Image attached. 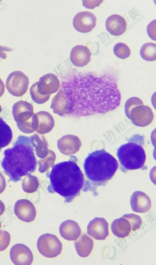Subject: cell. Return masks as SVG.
I'll list each match as a JSON object with an SVG mask.
<instances>
[{
	"label": "cell",
	"instance_id": "9a60e30c",
	"mask_svg": "<svg viewBox=\"0 0 156 265\" xmlns=\"http://www.w3.org/2000/svg\"><path fill=\"white\" fill-rule=\"evenodd\" d=\"M91 53L86 46L77 45L72 49L70 60L72 63L77 67H83L90 62Z\"/></svg>",
	"mask_w": 156,
	"mask_h": 265
},
{
	"label": "cell",
	"instance_id": "6da1fadb",
	"mask_svg": "<svg viewBox=\"0 0 156 265\" xmlns=\"http://www.w3.org/2000/svg\"><path fill=\"white\" fill-rule=\"evenodd\" d=\"M74 77L77 81H71L69 89L77 93H67L71 102L68 115L79 117L104 114L119 106L121 95L114 75L87 73Z\"/></svg>",
	"mask_w": 156,
	"mask_h": 265
},
{
	"label": "cell",
	"instance_id": "d6a6232c",
	"mask_svg": "<svg viewBox=\"0 0 156 265\" xmlns=\"http://www.w3.org/2000/svg\"><path fill=\"white\" fill-rule=\"evenodd\" d=\"M5 211V205L3 202L0 200V216L3 214Z\"/></svg>",
	"mask_w": 156,
	"mask_h": 265
},
{
	"label": "cell",
	"instance_id": "8992f818",
	"mask_svg": "<svg viewBox=\"0 0 156 265\" xmlns=\"http://www.w3.org/2000/svg\"><path fill=\"white\" fill-rule=\"evenodd\" d=\"M37 247L39 252L48 258L56 257L61 253L62 245L55 235L47 233L41 235L38 238Z\"/></svg>",
	"mask_w": 156,
	"mask_h": 265
},
{
	"label": "cell",
	"instance_id": "277c9868",
	"mask_svg": "<svg viewBox=\"0 0 156 265\" xmlns=\"http://www.w3.org/2000/svg\"><path fill=\"white\" fill-rule=\"evenodd\" d=\"M119 167L117 160L104 149L89 154L83 164L87 179L86 189L96 191L97 187L104 185L113 176Z\"/></svg>",
	"mask_w": 156,
	"mask_h": 265
},
{
	"label": "cell",
	"instance_id": "7c38bea8",
	"mask_svg": "<svg viewBox=\"0 0 156 265\" xmlns=\"http://www.w3.org/2000/svg\"><path fill=\"white\" fill-rule=\"evenodd\" d=\"M14 212L19 219L26 222L34 220L36 216L35 208L29 200L23 199L18 200L14 206Z\"/></svg>",
	"mask_w": 156,
	"mask_h": 265
},
{
	"label": "cell",
	"instance_id": "83f0119b",
	"mask_svg": "<svg viewBox=\"0 0 156 265\" xmlns=\"http://www.w3.org/2000/svg\"><path fill=\"white\" fill-rule=\"evenodd\" d=\"M147 31L150 38L153 40L156 41V20H153L148 25Z\"/></svg>",
	"mask_w": 156,
	"mask_h": 265
},
{
	"label": "cell",
	"instance_id": "9c48e42d",
	"mask_svg": "<svg viewBox=\"0 0 156 265\" xmlns=\"http://www.w3.org/2000/svg\"><path fill=\"white\" fill-rule=\"evenodd\" d=\"M10 257L15 265H30L33 256L30 249L25 245L17 243L13 245L10 251Z\"/></svg>",
	"mask_w": 156,
	"mask_h": 265
},
{
	"label": "cell",
	"instance_id": "d4e9b609",
	"mask_svg": "<svg viewBox=\"0 0 156 265\" xmlns=\"http://www.w3.org/2000/svg\"><path fill=\"white\" fill-rule=\"evenodd\" d=\"M122 217L128 220L131 226V230L134 231L138 229L142 223V220L140 216L133 213L127 214Z\"/></svg>",
	"mask_w": 156,
	"mask_h": 265
},
{
	"label": "cell",
	"instance_id": "5b68a950",
	"mask_svg": "<svg viewBox=\"0 0 156 265\" xmlns=\"http://www.w3.org/2000/svg\"><path fill=\"white\" fill-rule=\"evenodd\" d=\"M143 140L141 136L134 135L118 149L117 156L122 172L139 169L144 166L146 155L142 147Z\"/></svg>",
	"mask_w": 156,
	"mask_h": 265
},
{
	"label": "cell",
	"instance_id": "8fae6325",
	"mask_svg": "<svg viewBox=\"0 0 156 265\" xmlns=\"http://www.w3.org/2000/svg\"><path fill=\"white\" fill-rule=\"evenodd\" d=\"M36 83L37 91L43 95H50L55 93L60 85L58 77L52 73H48L42 76Z\"/></svg>",
	"mask_w": 156,
	"mask_h": 265
},
{
	"label": "cell",
	"instance_id": "44dd1931",
	"mask_svg": "<svg viewBox=\"0 0 156 265\" xmlns=\"http://www.w3.org/2000/svg\"><path fill=\"white\" fill-rule=\"evenodd\" d=\"M12 138V130L9 126L0 117V149L7 146Z\"/></svg>",
	"mask_w": 156,
	"mask_h": 265
},
{
	"label": "cell",
	"instance_id": "d6986e66",
	"mask_svg": "<svg viewBox=\"0 0 156 265\" xmlns=\"http://www.w3.org/2000/svg\"><path fill=\"white\" fill-rule=\"evenodd\" d=\"M76 250L78 255L82 257H86L90 254L93 247V241L86 234L81 235L75 243Z\"/></svg>",
	"mask_w": 156,
	"mask_h": 265
},
{
	"label": "cell",
	"instance_id": "2e32d148",
	"mask_svg": "<svg viewBox=\"0 0 156 265\" xmlns=\"http://www.w3.org/2000/svg\"><path fill=\"white\" fill-rule=\"evenodd\" d=\"M130 204L133 211L137 213H145L151 208L150 199L146 194L141 191H136L133 194L130 198Z\"/></svg>",
	"mask_w": 156,
	"mask_h": 265
},
{
	"label": "cell",
	"instance_id": "3957f363",
	"mask_svg": "<svg viewBox=\"0 0 156 265\" xmlns=\"http://www.w3.org/2000/svg\"><path fill=\"white\" fill-rule=\"evenodd\" d=\"M48 191L63 197L70 202L80 193L84 183L83 174L76 163L64 161L54 165L50 172Z\"/></svg>",
	"mask_w": 156,
	"mask_h": 265
},
{
	"label": "cell",
	"instance_id": "f1b7e54d",
	"mask_svg": "<svg viewBox=\"0 0 156 265\" xmlns=\"http://www.w3.org/2000/svg\"><path fill=\"white\" fill-rule=\"evenodd\" d=\"M83 5L87 9H93L99 6L103 0H83Z\"/></svg>",
	"mask_w": 156,
	"mask_h": 265
},
{
	"label": "cell",
	"instance_id": "4dcf8cb0",
	"mask_svg": "<svg viewBox=\"0 0 156 265\" xmlns=\"http://www.w3.org/2000/svg\"><path fill=\"white\" fill-rule=\"evenodd\" d=\"M6 186L5 178L2 174L0 172V194L5 190Z\"/></svg>",
	"mask_w": 156,
	"mask_h": 265
},
{
	"label": "cell",
	"instance_id": "e0dca14e",
	"mask_svg": "<svg viewBox=\"0 0 156 265\" xmlns=\"http://www.w3.org/2000/svg\"><path fill=\"white\" fill-rule=\"evenodd\" d=\"M59 232L61 236L68 241L77 239L81 233V229L76 221L70 220L63 222L59 227Z\"/></svg>",
	"mask_w": 156,
	"mask_h": 265
},
{
	"label": "cell",
	"instance_id": "ac0fdd59",
	"mask_svg": "<svg viewBox=\"0 0 156 265\" xmlns=\"http://www.w3.org/2000/svg\"><path fill=\"white\" fill-rule=\"evenodd\" d=\"M107 30L112 35L118 36L123 34L126 31V22L122 16L113 14L108 17L106 21Z\"/></svg>",
	"mask_w": 156,
	"mask_h": 265
},
{
	"label": "cell",
	"instance_id": "ffe728a7",
	"mask_svg": "<svg viewBox=\"0 0 156 265\" xmlns=\"http://www.w3.org/2000/svg\"><path fill=\"white\" fill-rule=\"evenodd\" d=\"M111 228L112 233L119 238L127 236L131 231L129 221L123 217L114 220L111 224Z\"/></svg>",
	"mask_w": 156,
	"mask_h": 265
},
{
	"label": "cell",
	"instance_id": "603a6c76",
	"mask_svg": "<svg viewBox=\"0 0 156 265\" xmlns=\"http://www.w3.org/2000/svg\"><path fill=\"white\" fill-rule=\"evenodd\" d=\"M114 54L117 57L124 59L128 58L130 55V50L128 46L122 42L116 44L113 48Z\"/></svg>",
	"mask_w": 156,
	"mask_h": 265
},
{
	"label": "cell",
	"instance_id": "52a82bcc",
	"mask_svg": "<svg viewBox=\"0 0 156 265\" xmlns=\"http://www.w3.org/2000/svg\"><path fill=\"white\" fill-rule=\"evenodd\" d=\"M28 77L21 71L17 70L11 73L8 76L5 86L9 92L17 97L24 94L28 89Z\"/></svg>",
	"mask_w": 156,
	"mask_h": 265
},
{
	"label": "cell",
	"instance_id": "836d02e7",
	"mask_svg": "<svg viewBox=\"0 0 156 265\" xmlns=\"http://www.w3.org/2000/svg\"><path fill=\"white\" fill-rule=\"evenodd\" d=\"M1 223L0 221V232H1L0 228L1 227Z\"/></svg>",
	"mask_w": 156,
	"mask_h": 265
},
{
	"label": "cell",
	"instance_id": "7a4b0ae2",
	"mask_svg": "<svg viewBox=\"0 0 156 265\" xmlns=\"http://www.w3.org/2000/svg\"><path fill=\"white\" fill-rule=\"evenodd\" d=\"M32 137L20 135L10 149H5L1 165L10 181L16 182L36 170L37 161Z\"/></svg>",
	"mask_w": 156,
	"mask_h": 265
},
{
	"label": "cell",
	"instance_id": "4316f807",
	"mask_svg": "<svg viewBox=\"0 0 156 265\" xmlns=\"http://www.w3.org/2000/svg\"><path fill=\"white\" fill-rule=\"evenodd\" d=\"M10 241V235L7 231L1 230L0 234V251L5 249L8 246Z\"/></svg>",
	"mask_w": 156,
	"mask_h": 265
},
{
	"label": "cell",
	"instance_id": "ba28073f",
	"mask_svg": "<svg viewBox=\"0 0 156 265\" xmlns=\"http://www.w3.org/2000/svg\"><path fill=\"white\" fill-rule=\"evenodd\" d=\"M128 117L135 125L144 127L152 122L154 115L151 109L149 107L142 104L136 106L132 108Z\"/></svg>",
	"mask_w": 156,
	"mask_h": 265
},
{
	"label": "cell",
	"instance_id": "e575fe53",
	"mask_svg": "<svg viewBox=\"0 0 156 265\" xmlns=\"http://www.w3.org/2000/svg\"></svg>",
	"mask_w": 156,
	"mask_h": 265
},
{
	"label": "cell",
	"instance_id": "5bb4252c",
	"mask_svg": "<svg viewBox=\"0 0 156 265\" xmlns=\"http://www.w3.org/2000/svg\"><path fill=\"white\" fill-rule=\"evenodd\" d=\"M71 102L67 93L64 90L59 91L54 97L51 105L54 112L61 116L68 114Z\"/></svg>",
	"mask_w": 156,
	"mask_h": 265
},
{
	"label": "cell",
	"instance_id": "f546056e",
	"mask_svg": "<svg viewBox=\"0 0 156 265\" xmlns=\"http://www.w3.org/2000/svg\"><path fill=\"white\" fill-rule=\"evenodd\" d=\"M14 50V49L6 46L0 45V58L3 59H6L7 56L5 52H11Z\"/></svg>",
	"mask_w": 156,
	"mask_h": 265
},
{
	"label": "cell",
	"instance_id": "30bf717a",
	"mask_svg": "<svg viewBox=\"0 0 156 265\" xmlns=\"http://www.w3.org/2000/svg\"><path fill=\"white\" fill-rule=\"evenodd\" d=\"M96 20V17L92 13L88 11L80 12L74 17L73 25L77 31L87 33L95 26Z\"/></svg>",
	"mask_w": 156,
	"mask_h": 265
},
{
	"label": "cell",
	"instance_id": "7402d4cb",
	"mask_svg": "<svg viewBox=\"0 0 156 265\" xmlns=\"http://www.w3.org/2000/svg\"><path fill=\"white\" fill-rule=\"evenodd\" d=\"M140 55L144 59L153 61L156 59V44L151 42L145 43L141 47Z\"/></svg>",
	"mask_w": 156,
	"mask_h": 265
},
{
	"label": "cell",
	"instance_id": "4fadbf2b",
	"mask_svg": "<svg viewBox=\"0 0 156 265\" xmlns=\"http://www.w3.org/2000/svg\"><path fill=\"white\" fill-rule=\"evenodd\" d=\"M87 233L96 240H105L109 235L108 224L103 218L95 217L87 226Z\"/></svg>",
	"mask_w": 156,
	"mask_h": 265
},
{
	"label": "cell",
	"instance_id": "1f68e13d",
	"mask_svg": "<svg viewBox=\"0 0 156 265\" xmlns=\"http://www.w3.org/2000/svg\"><path fill=\"white\" fill-rule=\"evenodd\" d=\"M5 86L4 83L0 78V97L1 96L5 91Z\"/></svg>",
	"mask_w": 156,
	"mask_h": 265
},
{
	"label": "cell",
	"instance_id": "cb8c5ba5",
	"mask_svg": "<svg viewBox=\"0 0 156 265\" xmlns=\"http://www.w3.org/2000/svg\"><path fill=\"white\" fill-rule=\"evenodd\" d=\"M30 94L33 100L38 104H42L47 101L49 98L50 95H43L37 91L36 82L31 86L30 90Z\"/></svg>",
	"mask_w": 156,
	"mask_h": 265
},
{
	"label": "cell",
	"instance_id": "484cf974",
	"mask_svg": "<svg viewBox=\"0 0 156 265\" xmlns=\"http://www.w3.org/2000/svg\"><path fill=\"white\" fill-rule=\"evenodd\" d=\"M142 104H143L142 101L138 97H133L128 99L125 105V112L126 116L128 117L131 109L133 107Z\"/></svg>",
	"mask_w": 156,
	"mask_h": 265
}]
</instances>
